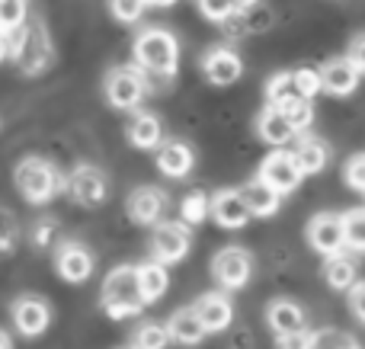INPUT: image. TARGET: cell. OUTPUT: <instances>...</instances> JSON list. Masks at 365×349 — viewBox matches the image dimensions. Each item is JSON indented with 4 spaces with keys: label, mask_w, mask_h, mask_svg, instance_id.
I'll use <instances>...</instances> for the list:
<instances>
[{
    "label": "cell",
    "mask_w": 365,
    "mask_h": 349,
    "mask_svg": "<svg viewBox=\"0 0 365 349\" xmlns=\"http://www.w3.org/2000/svg\"><path fill=\"white\" fill-rule=\"evenodd\" d=\"M13 324H16L19 333H26V337H38V333L48 330L51 324V308L45 305L42 298H19L16 305H13Z\"/></svg>",
    "instance_id": "obj_14"
},
{
    "label": "cell",
    "mask_w": 365,
    "mask_h": 349,
    "mask_svg": "<svg viewBox=\"0 0 365 349\" xmlns=\"http://www.w3.org/2000/svg\"><path fill=\"white\" fill-rule=\"evenodd\" d=\"M289 96H295V83H292L289 71H279L266 80V106H282Z\"/></svg>",
    "instance_id": "obj_30"
},
{
    "label": "cell",
    "mask_w": 365,
    "mask_h": 349,
    "mask_svg": "<svg viewBox=\"0 0 365 349\" xmlns=\"http://www.w3.org/2000/svg\"><path fill=\"white\" fill-rule=\"evenodd\" d=\"M103 308H106L109 318H132V314L141 311L135 266H119L106 276V282H103Z\"/></svg>",
    "instance_id": "obj_3"
},
{
    "label": "cell",
    "mask_w": 365,
    "mask_h": 349,
    "mask_svg": "<svg viewBox=\"0 0 365 349\" xmlns=\"http://www.w3.org/2000/svg\"><path fill=\"white\" fill-rule=\"evenodd\" d=\"M208 215L227 231H237L250 222V212H247L244 199H240L237 189H221L208 199Z\"/></svg>",
    "instance_id": "obj_12"
},
{
    "label": "cell",
    "mask_w": 365,
    "mask_h": 349,
    "mask_svg": "<svg viewBox=\"0 0 365 349\" xmlns=\"http://www.w3.org/2000/svg\"><path fill=\"white\" fill-rule=\"evenodd\" d=\"M324 279H327V286L334 288V292H343V288H349L356 282V263L349 260V256H343V254L327 256Z\"/></svg>",
    "instance_id": "obj_26"
},
{
    "label": "cell",
    "mask_w": 365,
    "mask_h": 349,
    "mask_svg": "<svg viewBox=\"0 0 365 349\" xmlns=\"http://www.w3.org/2000/svg\"><path fill=\"white\" fill-rule=\"evenodd\" d=\"M13 179H16L19 196L32 205H45L48 199H55V192H61V186H64V177L42 157L19 160L16 170H13Z\"/></svg>",
    "instance_id": "obj_2"
},
{
    "label": "cell",
    "mask_w": 365,
    "mask_h": 349,
    "mask_svg": "<svg viewBox=\"0 0 365 349\" xmlns=\"http://www.w3.org/2000/svg\"><path fill=\"white\" fill-rule=\"evenodd\" d=\"M132 343H135L132 349H164L170 343V337H167V327H160V324H141L135 330Z\"/></svg>",
    "instance_id": "obj_31"
},
{
    "label": "cell",
    "mask_w": 365,
    "mask_h": 349,
    "mask_svg": "<svg viewBox=\"0 0 365 349\" xmlns=\"http://www.w3.org/2000/svg\"><path fill=\"white\" fill-rule=\"evenodd\" d=\"M192 311H195V318L202 321L205 333L225 330V327L234 321V308H231V301H227L225 295H205V298H199L192 305Z\"/></svg>",
    "instance_id": "obj_19"
},
{
    "label": "cell",
    "mask_w": 365,
    "mask_h": 349,
    "mask_svg": "<svg viewBox=\"0 0 365 349\" xmlns=\"http://www.w3.org/2000/svg\"><path fill=\"white\" fill-rule=\"evenodd\" d=\"M343 179L353 192H365V154H353L346 160V170H343Z\"/></svg>",
    "instance_id": "obj_36"
},
{
    "label": "cell",
    "mask_w": 365,
    "mask_h": 349,
    "mask_svg": "<svg viewBox=\"0 0 365 349\" xmlns=\"http://www.w3.org/2000/svg\"><path fill=\"white\" fill-rule=\"evenodd\" d=\"M13 61H16V68L29 77H36V74H42V71L51 68V61H55V45H51V36H48L42 19L26 26L23 42H19V51Z\"/></svg>",
    "instance_id": "obj_4"
},
{
    "label": "cell",
    "mask_w": 365,
    "mask_h": 349,
    "mask_svg": "<svg viewBox=\"0 0 365 349\" xmlns=\"http://www.w3.org/2000/svg\"><path fill=\"white\" fill-rule=\"evenodd\" d=\"M279 113L285 115V122L292 125V132H308V125L314 122V106H311V100H304V96H289V100L279 106Z\"/></svg>",
    "instance_id": "obj_27"
},
{
    "label": "cell",
    "mask_w": 365,
    "mask_h": 349,
    "mask_svg": "<svg viewBox=\"0 0 365 349\" xmlns=\"http://www.w3.org/2000/svg\"><path fill=\"white\" fill-rule=\"evenodd\" d=\"M135 273H138L141 305H154V301L164 298L167 286H170V276H167V269L160 266L158 260H154V263H145V266H135Z\"/></svg>",
    "instance_id": "obj_22"
},
{
    "label": "cell",
    "mask_w": 365,
    "mask_h": 349,
    "mask_svg": "<svg viewBox=\"0 0 365 349\" xmlns=\"http://www.w3.org/2000/svg\"><path fill=\"white\" fill-rule=\"evenodd\" d=\"M292 157H295V167L302 170V177H314L330 164V147L321 138H302L292 151Z\"/></svg>",
    "instance_id": "obj_20"
},
{
    "label": "cell",
    "mask_w": 365,
    "mask_h": 349,
    "mask_svg": "<svg viewBox=\"0 0 365 349\" xmlns=\"http://www.w3.org/2000/svg\"><path fill=\"white\" fill-rule=\"evenodd\" d=\"M180 215H182V224H202L208 218V196L202 189L189 192V196H182L180 202Z\"/></svg>",
    "instance_id": "obj_29"
},
{
    "label": "cell",
    "mask_w": 365,
    "mask_h": 349,
    "mask_svg": "<svg viewBox=\"0 0 365 349\" xmlns=\"http://www.w3.org/2000/svg\"><path fill=\"white\" fill-rule=\"evenodd\" d=\"M292 83H295V93L304 96V100H314L321 93V74L314 68H298L292 71Z\"/></svg>",
    "instance_id": "obj_32"
},
{
    "label": "cell",
    "mask_w": 365,
    "mask_h": 349,
    "mask_svg": "<svg viewBox=\"0 0 365 349\" xmlns=\"http://www.w3.org/2000/svg\"><path fill=\"white\" fill-rule=\"evenodd\" d=\"M202 74H205L215 87H231V83H237L240 74H244V61H240L237 51L218 45V48H208L205 55H202Z\"/></svg>",
    "instance_id": "obj_10"
},
{
    "label": "cell",
    "mask_w": 365,
    "mask_h": 349,
    "mask_svg": "<svg viewBox=\"0 0 365 349\" xmlns=\"http://www.w3.org/2000/svg\"><path fill=\"white\" fill-rule=\"evenodd\" d=\"M269 327L276 333H292V330H302L304 324H308V318H304V308L295 305V301L289 298H279L269 305Z\"/></svg>",
    "instance_id": "obj_25"
},
{
    "label": "cell",
    "mask_w": 365,
    "mask_h": 349,
    "mask_svg": "<svg viewBox=\"0 0 365 349\" xmlns=\"http://www.w3.org/2000/svg\"><path fill=\"white\" fill-rule=\"evenodd\" d=\"M125 209L135 224H158L167 209V196L160 189H154V186H138V189L128 196Z\"/></svg>",
    "instance_id": "obj_13"
},
{
    "label": "cell",
    "mask_w": 365,
    "mask_h": 349,
    "mask_svg": "<svg viewBox=\"0 0 365 349\" xmlns=\"http://www.w3.org/2000/svg\"><path fill=\"white\" fill-rule=\"evenodd\" d=\"M240 199H244L247 212H250V218H272L279 212V205H282V196H279L272 186H266L263 179H250L247 186H240Z\"/></svg>",
    "instance_id": "obj_17"
},
{
    "label": "cell",
    "mask_w": 365,
    "mask_h": 349,
    "mask_svg": "<svg viewBox=\"0 0 365 349\" xmlns=\"http://www.w3.org/2000/svg\"><path fill=\"white\" fill-rule=\"evenodd\" d=\"M259 179H263L266 186H272L279 196H289V192H295L298 186H302L304 177L295 167V157H292L289 151H272L269 157L259 164Z\"/></svg>",
    "instance_id": "obj_7"
},
{
    "label": "cell",
    "mask_w": 365,
    "mask_h": 349,
    "mask_svg": "<svg viewBox=\"0 0 365 349\" xmlns=\"http://www.w3.org/2000/svg\"><path fill=\"white\" fill-rule=\"evenodd\" d=\"M349 343H353V340L343 337V333H336V330H317L311 349H346Z\"/></svg>",
    "instance_id": "obj_38"
},
{
    "label": "cell",
    "mask_w": 365,
    "mask_h": 349,
    "mask_svg": "<svg viewBox=\"0 0 365 349\" xmlns=\"http://www.w3.org/2000/svg\"><path fill=\"white\" fill-rule=\"evenodd\" d=\"M55 266H58V273H61V279L83 282L93 273V254H90L83 244H61Z\"/></svg>",
    "instance_id": "obj_18"
},
{
    "label": "cell",
    "mask_w": 365,
    "mask_h": 349,
    "mask_svg": "<svg viewBox=\"0 0 365 349\" xmlns=\"http://www.w3.org/2000/svg\"><path fill=\"white\" fill-rule=\"evenodd\" d=\"M346 349H359V346H356V343H349V346H346Z\"/></svg>",
    "instance_id": "obj_47"
},
{
    "label": "cell",
    "mask_w": 365,
    "mask_h": 349,
    "mask_svg": "<svg viewBox=\"0 0 365 349\" xmlns=\"http://www.w3.org/2000/svg\"><path fill=\"white\" fill-rule=\"evenodd\" d=\"M180 64V42L170 29H151L138 32L135 38V68L154 77H173Z\"/></svg>",
    "instance_id": "obj_1"
},
{
    "label": "cell",
    "mask_w": 365,
    "mask_h": 349,
    "mask_svg": "<svg viewBox=\"0 0 365 349\" xmlns=\"http://www.w3.org/2000/svg\"><path fill=\"white\" fill-rule=\"evenodd\" d=\"M212 273L225 288H240V286H247L253 276V256L240 247H225L215 254Z\"/></svg>",
    "instance_id": "obj_8"
},
{
    "label": "cell",
    "mask_w": 365,
    "mask_h": 349,
    "mask_svg": "<svg viewBox=\"0 0 365 349\" xmlns=\"http://www.w3.org/2000/svg\"><path fill=\"white\" fill-rule=\"evenodd\" d=\"M145 6H148L145 0H109V13H113L119 23H138Z\"/></svg>",
    "instance_id": "obj_34"
},
{
    "label": "cell",
    "mask_w": 365,
    "mask_h": 349,
    "mask_svg": "<svg viewBox=\"0 0 365 349\" xmlns=\"http://www.w3.org/2000/svg\"><path fill=\"white\" fill-rule=\"evenodd\" d=\"M343 222V247H349L353 254L365 250V212L362 209H349L346 215H340Z\"/></svg>",
    "instance_id": "obj_28"
},
{
    "label": "cell",
    "mask_w": 365,
    "mask_h": 349,
    "mask_svg": "<svg viewBox=\"0 0 365 349\" xmlns=\"http://www.w3.org/2000/svg\"><path fill=\"white\" fill-rule=\"evenodd\" d=\"M16 244V222L10 218V212H0V254L13 250Z\"/></svg>",
    "instance_id": "obj_40"
},
{
    "label": "cell",
    "mask_w": 365,
    "mask_h": 349,
    "mask_svg": "<svg viewBox=\"0 0 365 349\" xmlns=\"http://www.w3.org/2000/svg\"><path fill=\"white\" fill-rule=\"evenodd\" d=\"M4 58H6V32L0 29V61H4Z\"/></svg>",
    "instance_id": "obj_44"
},
{
    "label": "cell",
    "mask_w": 365,
    "mask_h": 349,
    "mask_svg": "<svg viewBox=\"0 0 365 349\" xmlns=\"http://www.w3.org/2000/svg\"><path fill=\"white\" fill-rule=\"evenodd\" d=\"M189 224L182 222H160L158 228H154V256H158V263H177L182 256L189 254Z\"/></svg>",
    "instance_id": "obj_9"
},
{
    "label": "cell",
    "mask_w": 365,
    "mask_h": 349,
    "mask_svg": "<svg viewBox=\"0 0 365 349\" xmlns=\"http://www.w3.org/2000/svg\"><path fill=\"white\" fill-rule=\"evenodd\" d=\"M195 6H199V13L208 23H221V19H227L234 13L231 0H195Z\"/></svg>",
    "instance_id": "obj_37"
},
{
    "label": "cell",
    "mask_w": 365,
    "mask_h": 349,
    "mask_svg": "<svg viewBox=\"0 0 365 349\" xmlns=\"http://www.w3.org/2000/svg\"><path fill=\"white\" fill-rule=\"evenodd\" d=\"M26 0H0V29H13V26L26 23Z\"/></svg>",
    "instance_id": "obj_35"
},
{
    "label": "cell",
    "mask_w": 365,
    "mask_h": 349,
    "mask_svg": "<svg viewBox=\"0 0 365 349\" xmlns=\"http://www.w3.org/2000/svg\"><path fill=\"white\" fill-rule=\"evenodd\" d=\"M128 141L141 151H154L160 145V119L154 113H135L128 122Z\"/></svg>",
    "instance_id": "obj_24"
},
{
    "label": "cell",
    "mask_w": 365,
    "mask_h": 349,
    "mask_svg": "<svg viewBox=\"0 0 365 349\" xmlns=\"http://www.w3.org/2000/svg\"><path fill=\"white\" fill-rule=\"evenodd\" d=\"M195 164V154L186 141H160L158 145V170L170 179H182Z\"/></svg>",
    "instance_id": "obj_16"
},
{
    "label": "cell",
    "mask_w": 365,
    "mask_h": 349,
    "mask_svg": "<svg viewBox=\"0 0 365 349\" xmlns=\"http://www.w3.org/2000/svg\"><path fill=\"white\" fill-rule=\"evenodd\" d=\"M314 333L311 330H292V333H279V349H311Z\"/></svg>",
    "instance_id": "obj_39"
},
{
    "label": "cell",
    "mask_w": 365,
    "mask_h": 349,
    "mask_svg": "<svg viewBox=\"0 0 365 349\" xmlns=\"http://www.w3.org/2000/svg\"><path fill=\"white\" fill-rule=\"evenodd\" d=\"M145 4H148V6H173L177 0H145Z\"/></svg>",
    "instance_id": "obj_45"
},
{
    "label": "cell",
    "mask_w": 365,
    "mask_h": 349,
    "mask_svg": "<svg viewBox=\"0 0 365 349\" xmlns=\"http://www.w3.org/2000/svg\"><path fill=\"white\" fill-rule=\"evenodd\" d=\"M308 244L324 256L343 254V222L334 212H321L308 222Z\"/></svg>",
    "instance_id": "obj_11"
},
{
    "label": "cell",
    "mask_w": 365,
    "mask_h": 349,
    "mask_svg": "<svg viewBox=\"0 0 365 349\" xmlns=\"http://www.w3.org/2000/svg\"><path fill=\"white\" fill-rule=\"evenodd\" d=\"M234 4V10H250V6H257L259 0H231Z\"/></svg>",
    "instance_id": "obj_43"
},
{
    "label": "cell",
    "mask_w": 365,
    "mask_h": 349,
    "mask_svg": "<svg viewBox=\"0 0 365 349\" xmlns=\"http://www.w3.org/2000/svg\"><path fill=\"white\" fill-rule=\"evenodd\" d=\"M167 337L177 340L182 346H199L202 340H205V327H202V321L195 318L192 308H186V311H177L170 318V324H167Z\"/></svg>",
    "instance_id": "obj_23"
},
{
    "label": "cell",
    "mask_w": 365,
    "mask_h": 349,
    "mask_svg": "<svg viewBox=\"0 0 365 349\" xmlns=\"http://www.w3.org/2000/svg\"><path fill=\"white\" fill-rule=\"evenodd\" d=\"M61 189H68V196L74 199L77 205H83V209H96V205H103L109 196V179L100 167L81 164L71 170V177L64 179Z\"/></svg>",
    "instance_id": "obj_5"
},
{
    "label": "cell",
    "mask_w": 365,
    "mask_h": 349,
    "mask_svg": "<svg viewBox=\"0 0 365 349\" xmlns=\"http://www.w3.org/2000/svg\"><path fill=\"white\" fill-rule=\"evenodd\" d=\"M148 93V77L141 68H113L106 74V100L115 109H138Z\"/></svg>",
    "instance_id": "obj_6"
},
{
    "label": "cell",
    "mask_w": 365,
    "mask_h": 349,
    "mask_svg": "<svg viewBox=\"0 0 365 349\" xmlns=\"http://www.w3.org/2000/svg\"><path fill=\"white\" fill-rule=\"evenodd\" d=\"M362 301H365V286H362V282H353V286H349V311H353V318L359 321V324L365 321Z\"/></svg>",
    "instance_id": "obj_41"
},
{
    "label": "cell",
    "mask_w": 365,
    "mask_h": 349,
    "mask_svg": "<svg viewBox=\"0 0 365 349\" xmlns=\"http://www.w3.org/2000/svg\"><path fill=\"white\" fill-rule=\"evenodd\" d=\"M317 74H321V90H327L330 96H349L359 87L362 71H356L346 58H334V61H327Z\"/></svg>",
    "instance_id": "obj_15"
},
{
    "label": "cell",
    "mask_w": 365,
    "mask_h": 349,
    "mask_svg": "<svg viewBox=\"0 0 365 349\" xmlns=\"http://www.w3.org/2000/svg\"><path fill=\"white\" fill-rule=\"evenodd\" d=\"M257 135L272 147H282L295 138V132H292V125L285 122V115L279 113V106H266L263 113L257 115Z\"/></svg>",
    "instance_id": "obj_21"
},
{
    "label": "cell",
    "mask_w": 365,
    "mask_h": 349,
    "mask_svg": "<svg viewBox=\"0 0 365 349\" xmlns=\"http://www.w3.org/2000/svg\"><path fill=\"white\" fill-rule=\"evenodd\" d=\"M346 61L353 64L356 71H365V36H356V38H353V45H349V55H346Z\"/></svg>",
    "instance_id": "obj_42"
},
{
    "label": "cell",
    "mask_w": 365,
    "mask_h": 349,
    "mask_svg": "<svg viewBox=\"0 0 365 349\" xmlns=\"http://www.w3.org/2000/svg\"><path fill=\"white\" fill-rule=\"evenodd\" d=\"M58 234H61V228H58L55 218H38L36 224H32V244H36L38 250H48L58 244Z\"/></svg>",
    "instance_id": "obj_33"
},
{
    "label": "cell",
    "mask_w": 365,
    "mask_h": 349,
    "mask_svg": "<svg viewBox=\"0 0 365 349\" xmlns=\"http://www.w3.org/2000/svg\"><path fill=\"white\" fill-rule=\"evenodd\" d=\"M0 349H13V346H10V337H6V333H0Z\"/></svg>",
    "instance_id": "obj_46"
}]
</instances>
